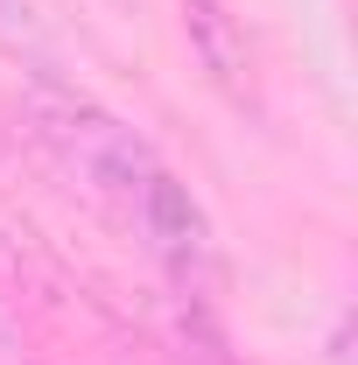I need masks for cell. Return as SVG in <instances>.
<instances>
[{"mask_svg": "<svg viewBox=\"0 0 358 365\" xmlns=\"http://www.w3.org/2000/svg\"><path fill=\"white\" fill-rule=\"evenodd\" d=\"M21 120H29V134H36V148H43L49 162L63 176H78L98 204H113L120 218H127V204L140 197V182L162 169V155L120 113H106L98 98H85V91L63 85V78H29Z\"/></svg>", "mask_w": 358, "mask_h": 365, "instance_id": "6da1fadb", "label": "cell"}, {"mask_svg": "<svg viewBox=\"0 0 358 365\" xmlns=\"http://www.w3.org/2000/svg\"><path fill=\"white\" fill-rule=\"evenodd\" d=\"M127 225H134L140 246L155 253V267L176 281L183 302H211V288H218V239H211L204 204L190 197V182H183L169 162L140 182V197L127 204Z\"/></svg>", "mask_w": 358, "mask_h": 365, "instance_id": "7a4b0ae2", "label": "cell"}, {"mask_svg": "<svg viewBox=\"0 0 358 365\" xmlns=\"http://www.w3.org/2000/svg\"><path fill=\"white\" fill-rule=\"evenodd\" d=\"M183 36L225 98H239V106L253 98V49H246V29L225 14V0H183Z\"/></svg>", "mask_w": 358, "mask_h": 365, "instance_id": "3957f363", "label": "cell"}, {"mask_svg": "<svg viewBox=\"0 0 358 365\" xmlns=\"http://www.w3.org/2000/svg\"><path fill=\"white\" fill-rule=\"evenodd\" d=\"M0 56H14L29 78H56V43H49L36 0H0Z\"/></svg>", "mask_w": 358, "mask_h": 365, "instance_id": "277c9868", "label": "cell"}]
</instances>
